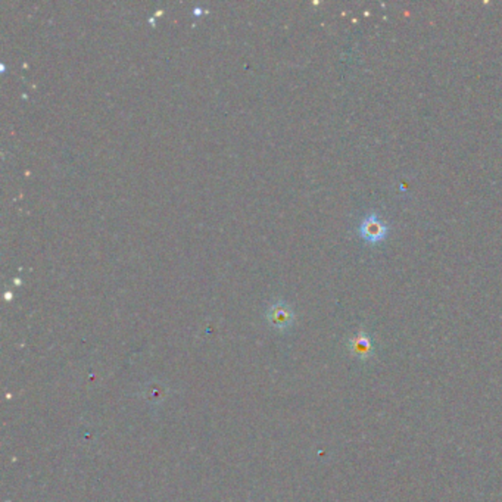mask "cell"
<instances>
[{
	"label": "cell",
	"mask_w": 502,
	"mask_h": 502,
	"mask_svg": "<svg viewBox=\"0 0 502 502\" xmlns=\"http://www.w3.org/2000/svg\"><path fill=\"white\" fill-rule=\"evenodd\" d=\"M387 226L378 219L377 214H369L360 224V235L369 243H378L387 236Z\"/></svg>",
	"instance_id": "1"
},
{
	"label": "cell",
	"mask_w": 502,
	"mask_h": 502,
	"mask_svg": "<svg viewBox=\"0 0 502 502\" xmlns=\"http://www.w3.org/2000/svg\"><path fill=\"white\" fill-rule=\"evenodd\" d=\"M268 320L271 324L274 325V327L286 329L293 321V313H292V309L284 302H277V304L271 305V308L268 311Z\"/></svg>",
	"instance_id": "2"
},
{
	"label": "cell",
	"mask_w": 502,
	"mask_h": 502,
	"mask_svg": "<svg viewBox=\"0 0 502 502\" xmlns=\"http://www.w3.org/2000/svg\"><path fill=\"white\" fill-rule=\"evenodd\" d=\"M370 348H371L370 341L364 336H358V337L354 339V341H352V349H354L357 352V355H360V357L369 355L370 354Z\"/></svg>",
	"instance_id": "3"
}]
</instances>
